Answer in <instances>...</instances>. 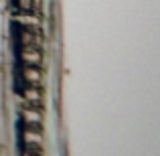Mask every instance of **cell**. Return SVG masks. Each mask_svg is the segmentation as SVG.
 <instances>
[{
  "mask_svg": "<svg viewBox=\"0 0 160 156\" xmlns=\"http://www.w3.org/2000/svg\"><path fill=\"white\" fill-rule=\"evenodd\" d=\"M22 77L27 79V83H28V85L39 87L43 73H41V69H39L37 65H27V67H22Z\"/></svg>",
  "mask_w": 160,
  "mask_h": 156,
  "instance_id": "obj_1",
  "label": "cell"
},
{
  "mask_svg": "<svg viewBox=\"0 0 160 156\" xmlns=\"http://www.w3.org/2000/svg\"><path fill=\"white\" fill-rule=\"evenodd\" d=\"M20 59L24 63H31V65H39L41 63V51L37 47H24L20 53Z\"/></svg>",
  "mask_w": 160,
  "mask_h": 156,
  "instance_id": "obj_2",
  "label": "cell"
},
{
  "mask_svg": "<svg viewBox=\"0 0 160 156\" xmlns=\"http://www.w3.org/2000/svg\"><path fill=\"white\" fill-rule=\"evenodd\" d=\"M24 99L28 102V105L35 108V105L39 103V99H41V89H39V87H35V85H28L27 89H24Z\"/></svg>",
  "mask_w": 160,
  "mask_h": 156,
  "instance_id": "obj_3",
  "label": "cell"
},
{
  "mask_svg": "<svg viewBox=\"0 0 160 156\" xmlns=\"http://www.w3.org/2000/svg\"><path fill=\"white\" fill-rule=\"evenodd\" d=\"M22 113H24V120L27 122H31V124H39L41 122V116H39V112H37L35 108H27V109H22Z\"/></svg>",
  "mask_w": 160,
  "mask_h": 156,
  "instance_id": "obj_4",
  "label": "cell"
},
{
  "mask_svg": "<svg viewBox=\"0 0 160 156\" xmlns=\"http://www.w3.org/2000/svg\"><path fill=\"white\" fill-rule=\"evenodd\" d=\"M22 156H43V154H32V152H28V150H24Z\"/></svg>",
  "mask_w": 160,
  "mask_h": 156,
  "instance_id": "obj_5",
  "label": "cell"
}]
</instances>
